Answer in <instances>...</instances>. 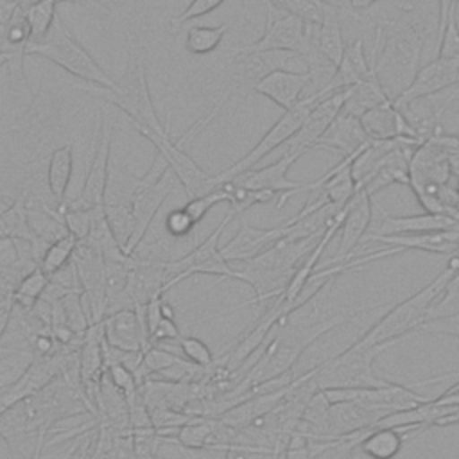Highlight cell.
Returning <instances> with one entry per match:
<instances>
[{
	"label": "cell",
	"mask_w": 459,
	"mask_h": 459,
	"mask_svg": "<svg viewBox=\"0 0 459 459\" xmlns=\"http://www.w3.org/2000/svg\"><path fill=\"white\" fill-rule=\"evenodd\" d=\"M378 307L380 305L342 308L339 314H335L325 321L312 323V325H289V323H281V319H283L281 317L280 323L274 326L273 333L269 335V339L264 342L255 364L246 373V377L238 382L240 389L233 393V394H237V398L233 402H237L251 387L269 382V380H274L285 373H290L296 360L303 355V351L312 342H316L319 337L326 335L333 328H337L348 321H355L360 312H368V310H373Z\"/></svg>",
	"instance_id": "1"
},
{
	"label": "cell",
	"mask_w": 459,
	"mask_h": 459,
	"mask_svg": "<svg viewBox=\"0 0 459 459\" xmlns=\"http://www.w3.org/2000/svg\"><path fill=\"white\" fill-rule=\"evenodd\" d=\"M459 269V253L450 255L446 265L441 273H437L425 287H421L412 296L396 303L387 310L360 339L359 344L377 346L387 344L389 348L402 341L405 335L412 333L425 319L436 299L441 296L445 285L452 278V274Z\"/></svg>",
	"instance_id": "2"
},
{
	"label": "cell",
	"mask_w": 459,
	"mask_h": 459,
	"mask_svg": "<svg viewBox=\"0 0 459 459\" xmlns=\"http://www.w3.org/2000/svg\"><path fill=\"white\" fill-rule=\"evenodd\" d=\"M423 30L416 22L396 20L382 22L375 29L373 66L377 72L385 68L396 74V81H403V88L418 72L421 50L425 47Z\"/></svg>",
	"instance_id": "3"
},
{
	"label": "cell",
	"mask_w": 459,
	"mask_h": 459,
	"mask_svg": "<svg viewBox=\"0 0 459 459\" xmlns=\"http://www.w3.org/2000/svg\"><path fill=\"white\" fill-rule=\"evenodd\" d=\"M387 348V344L364 346L355 341L339 355L326 359L312 368L310 378L319 391L387 385L393 380L378 375L373 368L377 355H380Z\"/></svg>",
	"instance_id": "4"
},
{
	"label": "cell",
	"mask_w": 459,
	"mask_h": 459,
	"mask_svg": "<svg viewBox=\"0 0 459 459\" xmlns=\"http://www.w3.org/2000/svg\"><path fill=\"white\" fill-rule=\"evenodd\" d=\"M23 54L41 56L93 86L104 90H111L115 86V79H111L99 66V63L74 39V36L66 30L59 18L57 29L54 32H48L43 39L27 41Z\"/></svg>",
	"instance_id": "5"
},
{
	"label": "cell",
	"mask_w": 459,
	"mask_h": 459,
	"mask_svg": "<svg viewBox=\"0 0 459 459\" xmlns=\"http://www.w3.org/2000/svg\"><path fill=\"white\" fill-rule=\"evenodd\" d=\"M90 91H93V90H90ZM93 93L117 104L131 118V122L134 124V127L138 129L140 134H143V133L163 134L169 131V127H165L160 122L158 113L154 109L152 97L149 91L145 65H143L142 57H136L127 66L124 75L115 81V86L111 90L99 88Z\"/></svg>",
	"instance_id": "6"
},
{
	"label": "cell",
	"mask_w": 459,
	"mask_h": 459,
	"mask_svg": "<svg viewBox=\"0 0 459 459\" xmlns=\"http://www.w3.org/2000/svg\"><path fill=\"white\" fill-rule=\"evenodd\" d=\"M174 190V174L169 170L163 158L158 154L149 172L142 179H134V186L129 197L133 231L124 247V253L131 256L143 240L154 215Z\"/></svg>",
	"instance_id": "7"
},
{
	"label": "cell",
	"mask_w": 459,
	"mask_h": 459,
	"mask_svg": "<svg viewBox=\"0 0 459 459\" xmlns=\"http://www.w3.org/2000/svg\"><path fill=\"white\" fill-rule=\"evenodd\" d=\"M326 95L328 93H325V91H317V93H308V95L301 97L290 109L283 111V115L265 131V134L255 143L253 149H249L238 161H235L233 165H230L228 169H224L222 172L217 174L219 181L221 183L230 181L235 176L255 169L265 156H269L278 147L285 145L298 133V129L301 127L307 115L314 109V106Z\"/></svg>",
	"instance_id": "8"
},
{
	"label": "cell",
	"mask_w": 459,
	"mask_h": 459,
	"mask_svg": "<svg viewBox=\"0 0 459 459\" xmlns=\"http://www.w3.org/2000/svg\"><path fill=\"white\" fill-rule=\"evenodd\" d=\"M235 213L228 210L224 219L217 224V228L201 242L197 244L190 253L178 260L165 262L167 271V283L163 287V292H167L176 283L183 281L185 278L192 274H215L219 278H230L238 280L237 269L222 256L221 253V235L224 228L233 221Z\"/></svg>",
	"instance_id": "9"
},
{
	"label": "cell",
	"mask_w": 459,
	"mask_h": 459,
	"mask_svg": "<svg viewBox=\"0 0 459 459\" xmlns=\"http://www.w3.org/2000/svg\"><path fill=\"white\" fill-rule=\"evenodd\" d=\"M264 5H265L264 34L251 43L230 48L228 52L230 56L253 54V52H290L298 56L303 43L307 23L301 18L278 9L269 0H264Z\"/></svg>",
	"instance_id": "10"
},
{
	"label": "cell",
	"mask_w": 459,
	"mask_h": 459,
	"mask_svg": "<svg viewBox=\"0 0 459 459\" xmlns=\"http://www.w3.org/2000/svg\"><path fill=\"white\" fill-rule=\"evenodd\" d=\"M145 136L158 151V154L167 163L169 170L174 174V178L183 185L188 199L204 195L215 188H219L222 183L219 181L217 174H208L203 170L194 158H190L183 147L170 138V133L156 134V133H143Z\"/></svg>",
	"instance_id": "11"
},
{
	"label": "cell",
	"mask_w": 459,
	"mask_h": 459,
	"mask_svg": "<svg viewBox=\"0 0 459 459\" xmlns=\"http://www.w3.org/2000/svg\"><path fill=\"white\" fill-rule=\"evenodd\" d=\"M416 384L391 382L382 387H348V389H325L323 394L328 402H355L375 411H403L425 403L429 396L414 391Z\"/></svg>",
	"instance_id": "12"
},
{
	"label": "cell",
	"mask_w": 459,
	"mask_h": 459,
	"mask_svg": "<svg viewBox=\"0 0 459 459\" xmlns=\"http://www.w3.org/2000/svg\"><path fill=\"white\" fill-rule=\"evenodd\" d=\"M303 151L294 152H281L280 158H276L273 163L246 170L238 176H235L233 181L237 186L246 190H265L276 194V208H283L287 199L298 192H305L307 183H298L289 179V169L303 156Z\"/></svg>",
	"instance_id": "13"
},
{
	"label": "cell",
	"mask_w": 459,
	"mask_h": 459,
	"mask_svg": "<svg viewBox=\"0 0 459 459\" xmlns=\"http://www.w3.org/2000/svg\"><path fill=\"white\" fill-rule=\"evenodd\" d=\"M455 84H459V59L436 56V59L418 68L411 82L393 97V104L400 109L414 100L432 97Z\"/></svg>",
	"instance_id": "14"
},
{
	"label": "cell",
	"mask_w": 459,
	"mask_h": 459,
	"mask_svg": "<svg viewBox=\"0 0 459 459\" xmlns=\"http://www.w3.org/2000/svg\"><path fill=\"white\" fill-rule=\"evenodd\" d=\"M113 127L108 117H102V122L95 131V152L91 158V165L88 169L82 190L75 201V206L81 208H102L106 192H108V167H109V152H111Z\"/></svg>",
	"instance_id": "15"
},
{
	"label": "cell",
	"mask_w": 459,
	"mask_h": 459,
	"mask_svg": "<svg viewBox=\"0 0 459 459\" xmlns=\"http://www.w3.org/2000/svg\"><path fill=\"white\" fill-rule=\"evenodd\" d=\"M104 341L124 351H143L149 348V335L142 316V305L124 307L106 314L100 321Z\"/></svg>",
	"instance_id": "16"
},
{
	"label": "cell",
	"mask_w": 459,
	"mask_h": 459,
	"mask_svg": "<svg viewBox=\"0 0 459 459\" xmlns=\"http://www.w3.org/2000/svg\"><path fill=\"white\" fill-rule=\"evenodd\" d=\"M385 411H375L355 402H328L325 409L321 436L316 441H330L341 436L360 432L377 425Z\"/></svg>",
	"instance_id": "17"
},
{
	"label": "cell",
	"mask_w": 459,
	"mask_h": 459,
	"mask_svg": "<svg viewBox=\"0 0 459 459\" xmlns=\"http://www.w3.org/2000/svg\"><path fill=\"white\" fill-rule=\"evenodd\" d=\"M348 97L346 90H337L328 93L325 99H321L314 109L307 115L298 133L285 143L283 152H294V151H312L316 142L323 136V133L330 127V124L337 118V115L342 111L344 100Z\"/></svg>",
	"instance_id": "18"
},
{
	"label": "cell",
	"mask_w": 459,
	"mask_h": 459,
	"mask_svg": "<svg viewBox=\"0 0 459 459\" xmlns=\"http://www.w3.org/2000/svg\"><path fill=\"white\" fill-rule=\"evenodd\" d=\"M285 233H287L285 222H281L280 226L264 230V228H255L247 224V221L242 217L238 231L235 233L233 238H230L224 246H221V253L230 264L244 262L256 256L274 242H278L281 237H285Z\"/></svg>",
	"instance_id": "19"
},
{
	"label": "cell",
	"mask_w": 459,
	"mask_h": 459,
	"mask_svg": "<svg viewBox=\"0 0 459 459\" xmlns=\"http://www.w3.org/2000/svg\"><path fill=\"white\" fill-rule=\"evenodd\" d=\"M371 219H373L371 195L364 188H359L355 192V195L350 199V203L346 204V213H344L342 224L339 228L341 242H339L337 253L330 264L342 262L350 256L353 247L364 238Z\"/></svg>",
	"instance_id": "20"
},
{
	"label": "cell",
	"mask_w": 459,
	"mask_h": 459,
	"mask_svg": "<svg viewBox=\"0 0 459 459\" xmlns=\"http://www.w3.org/2000/svg\"><path fill=\"white\" fill-rule=\"evenodd\" d=\"M366 242H380L384 247H398L400 251L414 249L437 255H455L459 253V230H441L425 233H407V235H366Z\"/></svg>",
	"instance_id": "21"
},
{
	"label": "cell",
	"mask_w": 459,
	"mask_h": 459,
	"mask_svg": "<svg viewBox=\"0 0 459 459\" xmlns=\"http://www.w3.org/2000/svg\"><path fill=\"white\" fill-rule=\"evenodd\" d=\"M310 84L308 72H292L289 68H278L262 77L256 86L253 88L255 93H260L280 106L283 111L290 109L301 97Z\"/></svg>",
	"instance_id": "22"
},
{
	"label": "cell",
	"mask_w": 459,
	"mask_h": 459,
	"mask_svg": "<svg viewBox=\"0 0 459 459\" xmlns=\"http://www.w3.org/2000/svg\"><path fill=\"white\" fill-rule=\"evenodd\" d=\"M359 120L368 138L375 142L393 140V138H416L414 131L407 124L402 111L393 104V100L364 111L359 117Z\"/></svg>",
	"instance_id": "23"
},
{
	"label": "cell",
	"mask_w": 459,
	"mask_h": 459,
	"mask_svg": "<svg viewBox=\"0 0 459 459\" xmlns=\"http://www.w3.org/2000/svg\"><path fill=\"white\" fill-rule=\"evenodd\" d=\"M382 219L375 226L373 235H407V233H425L441 230H459V221L445 213H418V215H393L384 210Z\"/></svg>",
	"instance_id": "24"
},
{
	"label": "cell",
	"mask_w": 459,
	"mask_h": 459,
	"mask_svg": "<svg viewBox=\"0 0 459 459\" xmlns=\"http://www.w3.org/2000/svg\"><path fill=\"white\" fill-rule=\"evenodd\" d=\"M369 138L364 133L359 117L339 113L337 118L330 124V127L323 133V136L316 142L314 149H332L341 151L344 156L360 152L366 145H369Z\"/></svg>",
	"instance_id": "25"
},
{
	"label": "cell",
	"mask_w": 459,
	"mask_h": 459,
	"mask_svg": "<svg viewBox=\"0 0 459 459\" xmlns=\"http://www.w3.org/2000/svg\"><path fill=\"white\" fill-rule=\"evenodd\" d=\"M416 427H371L359 441V448L369 459H394L405 439L420 434Z\"/></svg>",
	"instance_id": "26"
},
{
	"label": "cell",
	"mask_w": 459,
	"mask_h": 459,
	"mask_svg": "<svg viewBox=\"0 0 459 459\" xmlns=\"http://www.w3.org/2000/svg\"><path fill=\"white\" fill-rule=\"evenodd\" d=\"M371 70H373V66L368 61L362 39L355 38L351 41H346V47H344L342 57L337 65L335 75L330 81V84L325 88V91L332 93L337 90L351 88V86L362 82L371 74Z\"/></svg>",
	"instance_id": "27"
},
{
	"label": "cell",
	"mask_w": 459,
	"mask_h": 459,
	"mask_svg": "<svg viewBox=\"0 0 459 459\" xmlns=\"http://www.w3.org/2000/svg\"><path fill=\"white\" fill-rule=\"evenodd\" d=\"M373 66V63H371ZM393 95L384 88L382 81L377 75V70L373 66L371 74L359 84L348 88V97L342 106V113L360 117L364 111L377 108L380 104L391 102Z\"/></svg>",
	"instance_id": "28"
},
{
	"label": "cell",
	"mask_w": 459,
	"mask_h": 459,
	"mask_svg": "<svg viewBox=\"0 0 459 459\" xmlns=\"http://www.w3.org/2000/svg\"><path fill=\"white\" fill-rule=\"evenodd\" d=\"M346 47L341 25V5L333 0L326 2L323 20L319 23V48L337 66Z\"/></svg>",
	"instance_id": "29"
},
{
	"label": "cell",
	"mask_w": 459,
	"mask_h": 459,
	"mask_svg": "<svg viewBox=\"0 0 459 459\" xmlns=\"http://www.w3.org/2000/svg\"><path fill=\"white\" fill-rule=\"evenodd\" d=\"M74 172V149L70 143L57 147L48 160L47 167V185L56 199L57 206L65 204V195L70 185V178Z\"/></svg>",
	"instance_id": "30"
},
{
	"label": "cell",
	"mask_w": 459,
	"mask_h": 459,
	"mask_svg": "<svg viewBox=\"0 0 459 459\" xmlns=\"http://www.w3.org/2000/svg\"><path fill=\"white\" fill-rule=\"evenodd\" d=\"M59 0H34L25 11L23 20L29 29V41L43 39L54 22H56V5Z\"/></svg>",
	"instance_id": "31"
},
{
	"label": "cell",
	"mask_w": 459,
	"mask_h": 459,
	"mask_svg": "<svg viewBox=\"0 0 459 459\" xmlns=\"http://www.w3.org/2000/svg\"><path fill=\"white\" fill-rule=\"evenodd\" d=\"M228 29H230V23L213 25V27H210V25H192L186 30L185 48L194 56L210 54L221 45Z\"/></svg>",
	"instance_id": "32"
},
{
	"label": "cell",
	"mask_w": 459,
	"mask_h": 459,
	"mask_svg": "<svg viewBox=\"0 0 459 459\" xmlns=\"http://www.w3.org/2000/svg\"><path fill=\"white\" fill-rule=\"evenodd\" d=\"M0 237L11 240H34L32 228L29 224V210L23 201H18L0 215Z\"/></svg>",
	"instance_id": "33"
},
{
	"label": "cell",
	"mask_w": 459,
	"mask_h": 459,
	"mask_svg": "<svg viewBox=\"0 0 459 459\" xmlns=\"http://www.w3.org/2000/svg\"><path fill=\"white\" fill-rule=\"evenodd\" d=\"M77 238L70 233H65L61 237H57L56 240H52L47 249L43 251L38 267L47 274L52 276L56 271H59L65 264L70 262L75 247H77Z\"/></svg>",
	"instance_id": "34"
},
{
	"label": "cell",
	"mask_w": 459,
	"mask_h": 459,
	"mask_svg": "<svg viewBox=\"0 0 459 459\" xmlns=\"http://www.w3.org/2000/svg\"><path fill=\"white\" fill-rule=\"evenodd\" d=\"M48 285V276L36 265L32 271H29L13 290V303L20 308L30 310L36 301L43 296L45 289Z\"/></svg>",
	"instance_id": "35"
},
{
	"label": "cell",
	"mask_w": 459,
	"mask_h": 459,
	"mask_svg": "<svg viewBox=\"0 0 459 459\" xmlns=\"http://www.w3.org/2000/svg\"><path fill=\"white\" fill-rule=\"evenodd\" d=\"M183 362H188V360H185L183 357L172 353L167 348H161L160 344H151L149 348H145L142 351V360H140V366L136 368L134 375L136 373H143V375L165 373V371H169L172 368L181 366Z\"/></svg>",
	"instance_id": "36"
},
{
	"label": "cell",
	"mask_w": 459,
	"mask_h": 459,
	"mask_svg": "<svg viewBox=\"0 0 459 459\" xmlns=\"http://www.w3.org/2000/svg\"><path fill=\"white\" fill-rule=\"evenodd\" d=\"M278 9L301 18L305 23H321L328 0H269Z\"/></svg>",
	"instance_id": "37"
},
{
	"label": "cell",
	"mask_w": 459,
	"mask_h": 459,
	"mask_svg": "<svg viewBox=\"0 0 459 459\" xmlns=\"http://www.w3.org/2000/svg\"><path fill=\"white\" fill-rule=\"evenodd\" d=\"M455 314H459V269L452 274V278L445 285L441 296L436 299V303L429 310L425 321L448 317V316H455Z\"/></svg>",
	"instance_id": "38"
},
{
	"label": "cell",
	"mask_w": 459,
	"mask_h": 459,
	"mask_svg": "<svg viewBox=\"0 0 459 459\" xmlns=\"http://www.w3.org/2000/svg\"><path fill=\"white\" fill-rule=\"evenodd\" d=\"M59 208H61V221L66 233L74 235L79 242L84 240L90 233L95 208H81L75 204L70 208H65V204H59Z\"/></svg>",
	"instance_id": "39"
},
{
	"label": "cell",
	"mask_w": 459,
	"mask_h": 459,
	"mask_svg": "<svg viewBox=\"0 0 459 459\" xmlns=\"http://www.w3.org/2000/svg\"><path fill=\"white\" fill-rule=\"evenodd\" d=\"M178 346L181 350L183 359L197 368L206 369L215 364V357H213L212 350L208 348V344L195 335H181L178 339Z\"/></svg>",
	"instance_id": "40"
},
{
	"label": "cell",
	"mask_w": 459,
	"mask_h": 459,
	"mask_svg": "<svg viewBox=\"0 0 459 459\" xmlns=\"http://www.w3.org/2000/svg\"><path fill=\"white\" fill-rule=\"evenodd\" d=\"M222 201H228L230 203V192L221 185L219 188L204 194V195H199V197H192L188 199V203L183 206V210L190 215V219L197 224L204 219V215L219 203Z\"/></svg>",
	"instance_id": "41"
},
{
	"label": "cell",
	"mask_w": 459,
	"mask_h": 459,
	"mask_svg": "<svg viewBox=\"0 0 459 459\" xmlns=\"http://www.w3.org/2000/svg\"><path fill=\"white\" fill-rule=\"evenodd\" d=\"M436 54L437 57H450V59H459V25L455 18V9L448 13L446 23L437 36V45H436Z\"/></svg>",
	"instance_id": "42"
},
{
	"label": "cell",
	"mask_w": 459,
	"mask_h": 459,
	"mask_svg": "<svg viewBox=\"0 0 459 459\" xmlns=\"http://www.w3.org/2000/svg\"><path fill=\"white\" fill-rule=\"evenodd\" d=\"M104 375L126 396V402L138 394L136 375L127 366H124V364H111V366H108L104 369Z\"/></svg>",
	"instance_id": "43"
},
{
	"label": "cell",
	"mask_w": 459,
	"mask_h": 459,
	"mask_svg": "<svg viewBox=\"0 0 459 459\" xmlns=\"http://www.w3.org/2000/svg\"><path fill=\"white\" fill-rule=\"evenodd\" d=\"M412 333H436L459 339V314L421 323Z\"/></svg>",
	"instance_id": "44"
},
{
	"label": "cell",
	"mask_w": 459,
	"mask_h": 459,
	"mask_svg": "<svg viewBox=\"0 0 459 459\" xmlns=\"http://www.w3.org/2000/svg\"><path fill=\"white\" fill-rule=\"evenodd\" d=\"M226 0H192L176 18H172V27H178L185 22H190L194 18H199V16H204L212 11H215L221 4H224Z\"/></svg>",
	"instance_id": "45"
},
{
	"label": "cell",
	"mask_w": 459,
	"mask_h": 459,
	"mask_svg": "<svg viewBox=\"0 0 459 459\" xmlns=\"http://www.w3.org/2000/svg\"><path fill=\"white\" fill-rule=\"evenodd\" d=\"M195 222L190 219V215L183 208H176L167 213L165 217V230L169 235L181 238L186 237L194 230Z\"/></svg>",
	"instance_id": "46"
},
{
	"label": "cell",
	"mask_w": 459,
	"mask_h": 459,
	"mask_svg": "<svg viewBox=\"0 0 459 459\" xmlns=\"http://www.w3.org/2000/svg\"><path fill=\"white\" fill-rule=\"evenodd\" d=\"M181 337L179 328L174 321V317L163 316L160 319V323L156 325V328L152 330V333L149 335V344H160V342H167V341H178Z\"/></svg>",
	"instance_id": "47"
},
{
	"label": "cell",
	"mask_w": 459,
	"mask_h": 459,
	"mask_svg": "<svg viewBox=\"0 0 459 459\" xmlns=\"http://www.w3.org/2000/svg\"><path fill=\"white\" fill-rule=\"evenodd\" d=\"M22 0H0V36L7 32V29L16 20Z\"/></svg>",
	"instance_id": "48"
},
{
	"label": "cell",
	"mask_w": 459,
	"mask_h": 459,
	"mask_svg": "<svg viewBox=\"0 0 459 459\" xmlns=\"http://www.w3.org/2000/svg\"><path fill=\"white\" fill-rule=\"evenodd\" d=\"M457 2L459 0H437V36L441 34L443 27L446 23L448 13L457 9Z\"/></svg>",
	"instance_id": "49"
},
{
	"label": "cell",
	"mask_w": 459,
	"mask_h": 459,
	"mask_svg": "<svg viewBox=\"0 0 459 459\" xmlns=\"http://www.w3.org/2000/svg\"><path fill=\"white\" fill-rule=\"evenodd\" d=\"M350 2V7L357 9V11H362V9H369L371 5H375L378 0H348Z\"/></svg>",
	"instance_id": "50"
},
{
	"label": "cell",
	"mask_w": 459,
	"mask_h": 459,
	"mask_svg": "<svg viewBox=\"0 0 459 459\" xmlns=\"http://www.w3.org/2000/svg\"><path fill=\"white\" fill-rule=\"evenodd\" d=\"M14 57V54L13 52H5V50H0V68L4 66V65H7L11 59Z\"/></svg>",
	"instance_id": "51"
}]
</instances>
